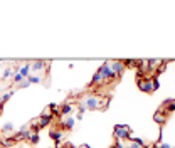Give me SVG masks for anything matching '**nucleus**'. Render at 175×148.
Wrapping results in <instances>:
<instances>
[{
    "label": "nucleus",
    "mask_w": 175,
    "mask_h": 148,
    "mask_svg": "<svg viewBox=\"0 0 175 148\" xmlns=\"http://www.w3.org/2000/svg\"><path fill=\"white\" fill-rule=\"evenodd\" d=\"M81 104H83L86 110H99V108H101V99H99L98 96L89 94V96H84Z\"/></svg>",
    "instance_id": "f257e3e1"
},
{
    "label": "nucleus",
    "mask_w": 175,
    "mask_h": 148,
    "mask_svg": "<svg viewBox=\"0 0 175 148\" xmlns=\"http://www.w3.org/2000/svg\"><path fill=\"white\" fill-rule=\"evenodd\" d=\"M115 136L118 140H130L131 135H130V126L126 125H116L115 126Z\"/></svg>",
    "instance_id": "f03ea898"
},
{
    "label": "nucleus",
    "mask_w": 175,
    "mask_h": 148,
    "mask_svg": "<svg viewBox=\"0 0 175 148\" xmlns=\"http://www.w3.org/2000/svg\"><path fill=\"white\" fill-rule=\"evenodd\" d=\"M98 73L101 74V78H103V79H116V78H118L116 74H113V73H111V69H109L108 62L103 64V66L98 69Z\"/></svg>",
    "instance_id": "7ed1b4c3"
},
{
    "label": "nucleus",
    "mask_w": 175,
    "mask_h": 148,
    "mask_svg": "<svg viewBox=\"0 0 175 148\" xmlns=\"http://www.w3.org/2000/svg\"><path fill=\"white\" fill-rule=\"evenodd\" d=\"M108 66H109V69H111V73L116 74V76H120L125 71L123 61H113V62H108Z\"/></svg>",
    "instance_id": "20e7f679"
},
{
    "label": "nucleus",
    "mask_w": 175,
    "mask_h": 148,
    "mask_svg": "<svg viewBox=\"0 0 175 148\" xmlns=\"http://www.w3.org/2000/svg\"><path fill=\"white\" fill-rule=\"evenodd\" d=\"M138 88H140L143 93H152V91H153V88H152V81H150V79H143V81H138Z\"/></svg>",
    "instance_id": "39448f33"
},
{
    "label": "nucleus",
    "mask_w": 175,
    "mask_h": 148,
    "mask_svg": "<svg viewBox=\"0 0 175 148\" xmlns=\"http://www.w3.org/2000/svg\"><path fill=\"white\" fill-rule=\"evenodd\" d=\"M51 120H52V114H51V113L42 114L41 120H39V123H37V126H39V128H44V126H47L49 123H51Z\"/></svg>",
    "instance_id": "423d86ee"
},
{
    "label": "nucleus",
    "mask_w": 175,
    "mask_h": 148,
    "mask_svg": "<svg viewBox=\"0 0 175 148\" xmlns=\"http://www.w3.org/2000/svg\"><path fill=\"white\" fill-rule=\"evenodd\" d=\"M74 123H76V120H74L73 116H69V118H66V120L61 123V128H66V130H73L74 128Z\"/></svg>",
    "instance_id": "0eeeda50"
},
{
    "label": "nucleus",
    "mask_w": 175,
    "mask_h": 148,
    "mask_svg": "<svg viewBox=\"0 0 175 148\" xmlns=\"http://www.w3.org/2000/svg\"><path fill=\"white\" fill-rule=\"evenodd\" d=\"M51 138L56 142V145H59L61 140H62V133L58 131V130H52V131H51Z\"/></svg>",
    "instance_id": "6e6552de"
},
{
    "label": "nucleus",
    "mask_w": 175,
    "mask_h": 148,
    "mask_svg": "<svg viewBox=\"0 0 175 148\" xmlns=\"http://www.w3.org/2000/svg\"><path fill=\"white\" fill-rule=\"evenodd\" d=\"M163 111H169V113H172V111H175V101H165L163 103Z\"/></svg>",
    "instance_id": "1a4fd4ad"
},
{
    "label": "nucleus",
    "mask_w": 175,
    "mask_h": 148,
    "mask_svg": "<svg viewBox=\"0 0 175 148\" xmlns=\"http://www.w3.org/2000/svg\"><path fill=\"white\" fill-rule=\"evenodd\" d=\"M44 61H35V62L34 64H30V69L32 71H42V69H44Z\"/></svg>",
    "instance_id": "9d476101"
},
{
    "label": "nucleus",
    "mask_w": 175,
    "mask_h": 148,
    "mask_svg": "<svg viewBox=\"0 0 175 148\" xmlns=\"http://www.w3.org/2000/svg\"><path fill=\"white\" fill-rule=\"evenodd\" d=\"M19 74H20V76H24V78H27V76L30 74V64H24V66L20 67Z\"/></svg>",
    "instance_id": "9b49d317"
},
{
    "label": "nucleus",
    "mask_w": 175,
    "mask_h": 148,
    "mask_svg": "<svg viewBox=\"0 0 175 148\" xmlns=\"http://www.w3.org/2000/svg\"><path fill=\"white\" fill-rule=\"evenodd\" d=\"M155 121L158 125H163L165 123V116H163V111H157L155 113Z\"/></svg>",
    "instance_id": "f8f14e48"
},
{
    "label": "nucleus",
    "mask_w": 175,
    "mask_h": 148,
    "mask_svg": "<svg viewBox=\"0 0 175 148\" xmlns=\"http://www.w3.org/2000/svg\"><path fill=\"white\" fill-rule=\"evenodd\" d=\"M71 111H73V104H69V103L64 104V106L61 108V114H64V116H66V114H69Z\"/></svg>",
    "instance_id": "ddd939ff"
},
{
    "label": "nucleus",
    "mask_w": 175,
    "mask_h": 148,
    "mask_svg": "<svg viewBox=\"0 0 175 148\" xmlns=\"http://www.w3.org/2000/svg\"><path fill=\"white\" fill-rule=\"evenodd\" d=\"M99 82H103V78H101V74H99V73H96V74H94V78H93V81H91V86L99 84Z\"/></svg>",
    "instance_id": "4468645a"
},
{
    "label": "nucleus",
    "mask_w": 175,
    "mask_h": 148,
    "mask_svg": "<svg viewBox=\"0 0 175 148\" xmlns=\"http://www.w3.org/2000/svg\"><path fill=\"white\" fill-rule=\"evenodd\" d=\"M27 81H29L30 84H32V82L37 84V82H41V78H39V76H34V74H29V76H27Z\"/></svg>",
    "instance_id": "2eb2a0df"
},
{
    "label": "nucleus",
    "mask_w": 175,
    "mask_h": 148,
    "mask_svg": "<svg viewBox=\"0 0 175 148\" xmlns=\"http://www.w3.org/2000/svg\"><path fill=\"white\" fill-rule=\"evenodd\" d=\"M24 79H26V78H24V76H20L19 73H15V74H14V82H17V84H20V82H22Z\"/></svg>",
    "instance_id": "dca6fc26"
},
{
    "label": "nucleus",
    "mask_w": 175,
    "mask_h": 148,
    "mask_svg": "<svg viewBox=\"0 0 175 148\" xmlns=\"http://www.w3.org/2000/svg\"><path fill=\"white\" fill-rule=\"evenodd\" d=\"M12 130H14V125L12 123H5V125H3V133H5V135H7V133H10Z\"/></svg>",
    "instance_id": "f3484780"
},
{
    "label": "nucleus",
    "mask_w": 175,
    "mask_h": 148,
    "mask_svg": "<svg viewBox=\"0 0 175 148\" xmlns=\"http://www.w3.org/2000/svg\"><path fill=\"white\" fill-rule=\"evenodd\" d=\"M29 142H30V143H37V142H39V133H35V131L32 133V135L29 136Z\"/></svg>",
    "instance_id": "a211bd4d"
},
{
    "label": "nucleus",
    "mask_w": 175,
    "mask_h": 148,
    "mask_svg": "<svg viewBox=\"0 0 175 148\" xmlns=\"http://www.w3.org/2000/svg\"><path fill=\"white\" fill-rule=\"evenodd\" d=\"M152 88H153V89H158V88H160V82H158V79H157V78L152 79Z\"/></svg>",
    "instance_id": "6ab92c4d"
},
{
    "label": "nucleus",
    "mask_w": 175,
    "mask_h": 148,
    "mask_svg": "<svg viewBox=\"0 0 175 148\" xmlns=\"http://www.w3.org/2000/svg\"><path fill=\"white\" fill-rule=\"evenodd\" d=\"M2 76H3V78H10V76H12V69H5V71H3V73H2Z\"/></svg>",
    "instance_id": "aec40b11"
},
{
    "label": "nucleus",
    "mask_w": 175,
    "mask_h": 148,
    "mask_svg": "<svg viewBox=\"0 0 175 148\" xmlns=\"http://www.w3.org/2000/svg\"><path fill=\"white\" fill-rule=\"evenodd\" d=\"M12 93H14V91H9V93H5V94L2 96V101H7V99H10V98H12Z\"/></svg>",
    "instance_id": "412c9836"
},
{
    "label": "nucleus",
    "mask_w": 175,
    "mask_h": 148,
    "mask_svg": "<svg viewBox=\"0 0 175 148\" xmlns=\"http://www.w3.org/2000/svg\"><path fill=\"white\" fill-rule=\"evenodd\" d=\"M29 84H30L29 81H22L20 82V88H29Z\"/></svg>",
    "instance_id": "4be33fe9"
},
{
    "label": "nucleus",
    "mask_w": 175,
    "mask_h": 148,
    "mask_svg": "<svg viewBox=\"0 0 175 148\" xmlns=\"http://www.w3.org/2000/svg\"><path fill=\"white\" fill-rule=\"evenodd\" d=\"M128 148H143V146L137 145V143H131V145H128Z\"/></svg>",
    "instance_id": "5701e85b"
},
{
    "label": "nucleus",
    "mask_w": 175,
    "mask_h": 148,
    "mask_svg": "<svg viewBox=\"0 0 175 148\" xmlns=\"http://www.w3.org/2000/svg\"><path fill=\"white\" fill-rule=\"evenodd\" d=\"M62 148H76V146H74L73 143H66V145H64Z\"/></svg>",
    "instance_id": "b1692460"
},
{
    "label": "nucleus",
    "mask_w": 175,
    "mask_h": 148,
    "mask_svg": "<svg viewBox=\"0 0 175 148\" xmlns=\"http://www.w3.org/2000/svg\"><path fill=\"white\" fill-rule=\"evenodd\" d=\"M157 148H170V145H167V143H162V145L157 146Z\"/></svg>",
    "instance_id": "393cba45"
},
{
    "label": "nucleus",
    "mask_w": 175,
    "mask_h": 148,
    "mask_svg": "<svg viewBox=\"0 0 175 148\" xmlns=\"http://www.w3.org/2000/svg\"><path fill=\"white\" fill-rule=\"evenodd\" d=\"M0 146H2V143H0Z\"/></svg>",
    "instance_id": "a878e982"
},
{
    "label": "nucleus",
    "mask_w": 175,
    "mask_h": 148,
    "mask_svg": "<svg viewBox=\"0 0 175 148\" xmlns=\"http://www.w3.org/2000/svg\"><path fill=\"white\" fill-rule=\"evenodd\" d=\"M0 76H2V74H0Z\"/></svg>",
    "instance_id": "bb28decb"
}]
</instances>
